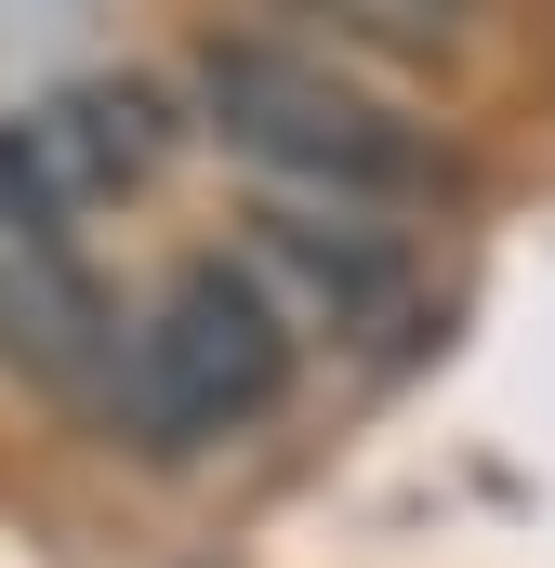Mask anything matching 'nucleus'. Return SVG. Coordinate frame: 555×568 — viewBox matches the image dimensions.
<instances>
[{"label":"nucleus","instance_id":"1","mask_svg":"<svg viewBox=\"0 0 555 568\" xmlns=\"http://www.w3.org/2000/svg\"><path fill=\"white\" fill-rule=\"evenodd\" d=\"M291 384V317L252 265H185V278L120 331V371H107V410L133 449L185 463V449H225L252 436Z\"/></svg>","mask_w":555,"mask_h":568},{"label":"nucleus","instance_id":"2","mask_svg":"<svg viewBox=\"0 0 555 568\" xmlns=\"http://www.w3.org/2000/svg\"><path fill=\"white\" fill-rule=\"evenodd\" d=\"M199 106L239 159H265L278 185H317V199H397L423 185V133L397 106H371L344 67L317 53H278V40H212L199 53Z\"/></svg>","mask_w":555,"mask_h":568},{"label":"nucleus","instance_id":"3","mask_svg":"<svg viewBox=\"0 0 555 568\" xmlns=\"http://www.w3.org/2000/svg\"><path fill=\"white\" fill-rule=\"evenodd\" d=\"M159 159H172V106H159L145 80H67V93H40L27 120H0V199L107 212V199H133Z\"/></svg>","mask_w":555,"mask_h":568},{"label":"nucleus","instance_id":"4","mask_svg":"<svg viewBox=\"0 0 555 568\" xmlns=\"http://www.w3.org/2000/svg\"><path fill=\"white\" fill-rule=\"evenodd\" d=\"M0 371L53 384V397H93L120 371V317H107V278L80 265L67 212L40 199H0Z\"/></svg>","mask_w":555,"mask_h":568},{"label":"nucleus","instance_id":"5","mask_svg":"<svg viewBox=\"0 0 555 568\" xmlns=\"http://www.w3.org/2000/svg\"><path fill=\"white\" fill-rule=\"evenodd\" d=\"M265 252H278L304 291H317L344 331H357V317H397V265L371 252V225H331V239H317L304 212H265Z\"/></svg>","mask_w":555,"mask_h":568},{"label":"nucleus","instance_id":"6","mask_svg":"<svg viewBox=\"0 0 555 568\" xmlns=\"http://www.w3.org/2000/svg\"><path fill=\"white\" fill-rule=\"evenodd\" d=\"M291 13H317L331 40H357V53H397V67L463 53V27H476V0H291Z\"/></svg>","mask_w":555,"mask_h":568}]
</instances>
